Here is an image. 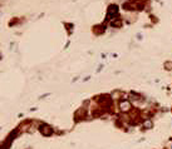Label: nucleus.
Wrapping results in <instances>:
<instances>
[{
    "label": "nucleus",
    "instance_id": "obj_1",
    "mask_svg": "<svg viewBox=\"0 0 172 149\" xmlns=\"http://www.w3.org/2000/svg\"><path fill=\"white\" fill-rule=\"evenodd\" d=\"M119 108H121L122 112L126 113V112H130L132 109V105H131V103L128 100H122L121 104H119Z\"/></svg>",
    "mask_w": 172,
    "mask_h": 149
},
{
    "label": "nucleus",
    "instance_id": "obj_4",
    "mask_svg": "<svg viewBox=\"0 0 172 149\" xmlns=\"http://www.w3.org/2000/svg\"><path fill=\"white\" fill-rule=\"evenodd\" d=\"M117 6L116 5H112V6H109V10H108V14L109 15H112V14H117Z\"/></svg>",
    "mask_w": 172,
    "mask_h": 149
},
{
    "label": "nucleus",
    "instance_id": "obj_3",
    "mask_svg": "<svg viewBox=\"0 0 172 149\" xmlns=\"http://www.w3.org/2000/svg\"><path fill=\"white\" fill-rule=\"evenodd\" d=\"M142 127L145 128V129H151V128L153 127V122H152L151 119H147V120H145V122H143Z\"/></svg>",
    "mask_w": 172,
    "mask_h": 149
},
{
    "label": "nucleus",
    "instance_id": "obj_2",
    "mask_svg": "<svg viewBox=\"0 0 172 149\" xmlns=\"http://www.w3.org/2000/svg\"><path fill=\"white\" fill-rule=\"evenodd\" d=\"M40 132L44 134V136H51V134L53 133L52 128L48 127V125H41V127H40Z\"/></svg>",
    "mask_w": 172,
    "mask_h": 149
},
{
    "label": "nucleus",
    "instance_id": "obj_5",
    "mask_svg": "<svg viewBox=\"0 0 172 149\" xmlns=\"http://www.w3.org/2000/svg\"><path fill=\"white\" fill-rule=\"evenodd\" d=\"M164 68H166L167 70H172V63H171V61L164 63Z\"/></svg>",
    "mask_w": 172,
    "mask_h": 149
}]
</instances>
